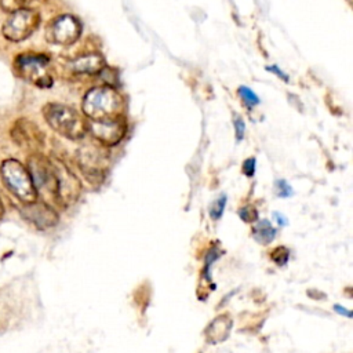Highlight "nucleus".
<instances>
[{
	"mask_svg": "<svg viewBox=\"0 0 353 353\" xmlns=\"http://www.w3.org/2000/svg\"><path fill=\"white\" fill-rule=\"evenodd\" d=\"M87 130H90L98 141L106 145H116L124 135V124L120 119L99 121L91 120L87 124Z\"/></svg>",
	"mask_w": 353,
	"mask_h": 353,
	"instance_id": "6e6552de",
	"label": "nucleus"
},
{
	"mask_svg": "<svg viewBox=\"0 0 353 353\" xmlns=\"http://www.w3.org/2000/svg\"><path fill=\"white\" fill-rule=\"evenodd\" d=\"M40 25V15L30 8H19L11 12L3 26V34L11 41L28 39Z\"/></svg>",
	"mask_w": 353,
	"mask_h": 353,
	"instance_id": "423d86ee",
	"label": "nucleus"
},
{
	"mask_svg": "<svg viewBox=\"0 0 353 353\" xmlns=\"http://www.w3.org/2000/svg\"><path fill=\"white\" fill-rule=\"evenodd\" d=\"M70 68L77 73H101L105 69V61L99 54H85L80 55L72 61Z\"/></svg>",
	"mask_w": 353,
	"mask_h": 353,
	"instance_id": "9d476101",
	"label": "nucleus"
},
{
	"mask_svg": "<svg viewBox=\"0 0 353 353\" xmlns=\"http://www.w3.org/2000/svg\"><path fill=\"white\" fill-rule=\"evenodd\" d=\"M123 108V97L110 85L94 87L83 99V112L92 121L120 119Z\"/></svg>",
	"mask_w": 353,
	"mask_h": 353,
	"instance_id": "f257e3e1",
	"label": "nucleus"
},
{
	"mask_svg": "<svg viewBox=\"0 0 353 353\" xmlns=\"http://www.w3.org/2000/svg\"><path fill=\"white\" fill-rule=\"evenodd\" d=\"M1 215H3V205H1V201H0V218H1Z\"/></svg>",
	"mask_w": 353,
	"mask_h": 353,
	"instance_id": "b1692460",
	"label": "nucleus"
},
{
	"mask_svg": "<svg viewBox=\"0 0 353 353\" xmlns=\"http://www.w3.org/2000/svg\"><path fill=\"white\" fill-rule=\"evenodd\" d=\"M1 3V7L7 11H15V10H19V8H28L25 6H28L29 0H0Z\"/></svg>",
	"mask_w": 353,
	"mask_h": 353,
	"instance_id": "2eb2a0df",
	"label": "nucleus"
},
{
	"mask_svg": "<svg viewBox=\"0 0 353 353\" xmlns=\"http://www.w3.org/2000/svg\"><path fill=\"white\" fill-rule=\"evenodd\" d=\"M268 69H269V70H270V72H273V73H276V74H277V76H280V77H281V79H283V80H284V81H287V80H288V77H287V76H285V74H284V73H283V72H281V70H280V69H279V68H277V66H269V68H268Z\"/></svg>",
	"mask_w": 353,
	"mask_h": 353,
	"instance_id": "4be33fe9",
	"label": "nucleus"
},
{
	"mask_svg": "<svg viewBox=\"0 0 353 353\" xmlns=\"http://www.w3.org/2000/svg\"><path fill=\"white\" fill-rule=\"evenodd\" d=\"M234 127H236V137H237V139H239V141L243 139V137H244V121H243L241 119L236 117V120H234Z\"/></svg>",
	"mask_w": 353,
	"mask_h": 353,
	"instance_id": "aec40b11",
	"label": "nucleus"
},
{
	"mask_svg": "<svg viewBox=\"0 0 353 353\" xmlns=\"http://www.w3.org/2000/svg\"><path fill=\"white\" fill-rule=\"evenodd\" d=\"M22 215L32 222L33 225H36L37 228H51L57 223L58 218L57 214L54 212L52 208H50L48 205H46L44 203H26V205L22 208Z\"/></svg>",
	"mask_w": 353,
	"mask_h": 353,
	"instance_id": "1a4fd4ad",
	"label": "nucleus"
},
{
	"mask_svg": "<svg viewBox=\"0 0 353 353\" xmlns=\"http://www.w3.org/2000/svg\"><path fill=\"white\" fill-rule=\"evenodd\" d=\"M29 175L34 189L41 194L58 193V167L43 156H32L29 160Z\"/></svg>",
	"mask_w": 353,
	"mask_h": 353,
	"instance_id": "39448f33",
	"label": "nucleus"
},
{
	"mask_svg": "<svg viewBox=\"0 0 353 353\" xmlns=\"http://www.w3.org/2000/svg\"><path fill=\"white\" fill-rule=\"evenodd\" d=\"M273 218L277 221L279 226H284V225L287 223V219H285L280 212H274V214H273Z\"/></svg>",
	"mask_w": 353,
	"mask_h": 353,
	"instance_id": "5701e85b",
	"label": "nucleus"
},
{
	"mask_svg": "<svg viewBox=\"0 0 353 353\" xmlns=\"http://www.w3.org/2000/svg\"><path fill=\"white\" fill-rule=\"evenodd\" d=\"M243 171L247 176H252L254 172H255V159L254 157H250L244 161L243 164Z\"/></svg>",
	"mask_w": 353,
	"mask_h": 353,
	"instance_id": "6ab92c4d",
	"label": "nucleus"
},
{
	"mask_svg": "<svg viewBox=\"0 0 353 353\" xmlns=\"http://www.w3.org/2000/svg\"><path fill=\"white\" fill-rule=\"evenodd\" d=\"M239 214H240V218H241L243 221H245V222H252L254 219H256V211H255L252 207H250V205L243 207V208L239 211Z\"/></svg>",
	"mask_w": 353,
	"mask_h": 353,
	"instance_id": "a211bd4d",
	"label": "nucleus"
},
{
	"mask_svg": "<svg viewBox=\"0 0 353 353\" xmlns=\"http://www.w3.org/2000/svg\"><path fill=\"white\" fill-rule=\"evenodd\" d=\"M252 233H254V237L258 243L269 244L276 236V229L272 226V223L269 221L262 219L254 226Z\"/></svg>",
	"mask_w": 353,
	"mask_h": 353,
	"instance_id": "f8f14e48",
	"label": "nucleus"
},
{
	"mask_svg": "<svg viewBox=\"0 0 353 353\" xmlns=\"http://www.w3.org/2000/svg\"><path fill=\"white\" fill-rule=\"evenodd\" d=\"M15 69L23 80L40 88H48L52 84L48 73V58L44 55L22 54L15 59Z\"/></svg>",
	"mask_w": 353,
	"mask_h": 353,
	"instance_id": "20e7f679",
	"label": "nucleus"
},
{
	"mask_svg": "<svg viewBox=\"0 0 353 353\" xmlns=\"http://www.w3.org/2000/svg\"><path fill=\"white\" fill-rule=\"evenodd\" d=\"M239 95L241 97V99L248 105V106H254L259 102L258 97L248 88V87H240L239 88Z\"/></svg>",
	"mask_w": 353,
	"mask_h": 353,
	"instance_id": "4468645a",
	"label": "nucleus"
},
{
	"mask_svg": "<svg viewBox=\"0 0 353 353\" xmlns=\"http://www.w3.org/2000/svg\"><path fill=\"white\" fill-rule=\"evenodd\" d=\"M230 328H232V320L228 316H222V317L215 319L207 330L208 341H211L214 343L219 342V341H223L229 335Z\"/></svg>",
	"mask_w": 353,
	"mask_h": 353,
	"instance_id": "9b49d317",
	"label": "nucleus"
},
{
	"mask_svg": "<svg viewBox=\"0 0 353 353\" xmlns=\"http://www.w3.org/2000/svg\"><path fill=\"white\" fill-rule=\"evenodd\" d=\"M1 176L7 188L25 203L34 201L36 189L33 186L29 171L17 160H6L1 165Z\"/></svg>",
	"mask_w": 353,
	"mask_h": 353,
	"instance_id": "7ed1b4c3",
	"label": "nucleus"
},
{
	"mask_svg": "<svg viewBox=\"0 0 353 353\" xmlns=\"http://www.w3.org/2000/svg\"><path fill=\"white\" fill-rule=\"evenodd\" d=\"M225 205H226V196L222 194V196H219V197L210 205V215H211L214 219L221 218L222 214H223Z\"/></svg>",
	"mask_w": 353,
	"mask_h": 353,
	"instance_id": "ddd939ff",
	"label": "nucleus"
},
{
	"mask_svg": "<svg viewBox=\"0 0 353 353\" xmlns=\"http://www.w3.org/2000/svg\"><path fill=\"white\" fill-rule=\"evenodd\" d=\"M276 190H277V194L280 197H288V196L292 194V188L284 179L276 181Z\"/></svg>",
	"mask_w": 353,
	"mask_h": 353,
	"instance_id": "dca6fc26",
	"label": "nucleus"
},
{
	"mask_svg": "<svg viewBox=\"0 0 353 353\" xmlns=\"http://www.w3.org/2000/svg\"><path fill=\"white\" fill-rule=\"evenodd\" d=\"M334 309H335V312H336V313H339V314H342V316L352 317V312H350V310H347V309H345V307H342V306H339V305H335V306H334Z\"/></svg>",
	"mask_w": 353,
	"mask_h": 353,
	"instance_id": "412c9836",
	"label": "nucleus"
},
{
	"mask_svg": "<svg viewBox=\"0 0 353 353\" xmlns=\"http://www.w3.org/2000/svg\"><path fill=\"white\" fill-rule=\"evenodd\" d=\"M81 32L79 21L72 15H61L51 22L47 29V37L50 41L61 46H69L74 43Z\"/></svg>",
	"mask_w": 353,
	"mask_h": 353,
	"instance_id": "0eeeda50",
	"label": "nucleus"
},
{
	"mask_svg": "<svg viewBox=\"0 0 353 353\" xmlns=\"http://www.w3.org/2000/svg\"><path fill=\"white\" fill-rule=\"evenodd\" d=\"M43 114L52 130L69 139H80L87 131L80 114L66 105L48 103L43 108Z\"/></svg>",
	"mask_w": 353,
	"mask_h": 353,
	"instance_id": "f03ea898",
	"label": "nucleus"
},
{
	"mask_svg": "<svg viewBox=\"0 0 353 353\" xmlns=\"http://www.w3.org/2000/svg\"><path fill=\"white\" fill-rule=\"evenodd\" d=\"M272 258L273 261L277 263V265H284L287 261H288V251L284 248V247H279L273 251L272 254Z\"/></svg>",
	"mask_w": 353,
	"mask_h": 353,
	"instance_id": "f3484780",
	"label": "nucleus"
}]
</instances>
